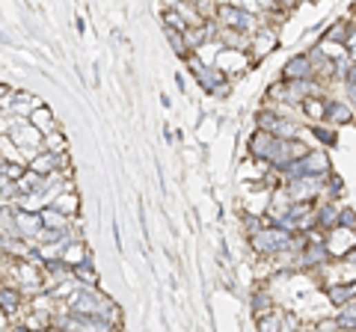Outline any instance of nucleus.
Here are the masks:
<instances>
[{
    "label": "nucleus",
    "mask_w": 356,
    "mask_h": 332,
    "mask_svg": "<svg viewBox=\"0 0 356 332\" xmlns=\"http://www.w3.org/2000/svg\"><path fill=\"white\" fill-rule=\"evenodd\" d=\"M68 311H72V315H81V318L107 320V324H113V320L119 318L116 306L110 303V300H104L101 294H95L92 288H75V294L68 297Z\"/></svg>",
    "instance_id": "f257e3e1"
},
{
    "label": "nucleus",
    "mask_w": 356,
    "mask_h": 332,
    "mask_svg": "<svg viewBox=\"0 0 356 332\" xmlns=\"http://www.w3.org/2000/svg\"><path fill=\"white\" fill-rule=\"evenodd\" d=\"M330 173V160H326L324 152H309L306 157L294 160V164L285 169V178L297 181V178H324Z\"/></svg>",
    "instance_id": "f03ea898"
},
{
    "label": "nucleus",
    "mask_w": 356,
    "mask_h": 332,
    "mask_svg": "<svg viewBox=\"0 0 356 332\" xmlns=\"http://www.w3.org/2000/svg\"><path fill=\"white\" fill-rule=\"evenodd\" d=\"M294 246V240H291V235L285 228H264L261 235H255L253 237V249L255 253H261V255H279V253H285V249H291Z\"/></svg>",
    "instance_id": "7ed1b4c3"
},
{
    "label": "nucleus",
    "mask_w": 356,
    "mask_h": 332,
    "mask_svg": "<svg viewBox=\"0 0 356 332\" xmlns=\"http://www.w3.org/2000/svg\"><path fill=\"white\" fill-rule=\"evenodd\" d=\"M12 143H15V148L18 152H24V157H30V160H36L39 155L45 152V139H42V130H36L30 122H18L15 125V130H12Z\"/></svg>",
    "instance_id": "20e7f679"
},
{
    "label": "nucleus",
    "mask_w": 356,
    "mask_h": 332,
    "mask_svg": "<svg viewBox=\"0 0 356 332\" xmlns=\"http://www.w3.org/2000/svg\"><path fill=\"white\" fill-rule=\"evenodd\" d=\"M306 155H309V148H306L300 139H279V137H276L273 152H270V157H267V160H270L276 169H282V173H285V169H288L294 160H300Z\"/></svg>",
    "instance_id": "39448f33"
},
{
    "label": "nucleus",
    "mask_w": 356,
    "mask_h": 332,
    "mask_svg": "<svg viewBox=\"0 0 356 332\" xmlns=\"http://www.w3.org/2000/svg\"><path fill=\"white\" fill-rule=\"evenodd\" d=\"M217 18H220V24L226 27V33H250V30L255 27V18L253 12H246V9L241 6H217Z\"/></svg>",
    "instance_id": "423d86ee"
},
{
    "label": "nucleus",
    "mask_w": 356,
    "mask_h": 332,
    "mask_svg": "<svg viewBox=\"0 0 356 332\" xmlns=\"http://www.w3.org/2000/svg\"><path fill=\"white\" fill-rule=\"evenodd\" d=\"M12 282L21 291H30V294H39L42 288V279H39V264L36 261H15L12 267Z\"/></svg>",
    "instance_id": "0eeeda50"
},
{
    "label": "nucleus",
    "mask_w": 356,
    "mask_h": 332,
    "mask_svg": "<svg viewBox=\"0 0 356 332\" xmlns=\"http://www.w3.org/2000/svg\"><path fill=\"white\" fill-rule=\"evenodd\" d=\"M187 63H190V68L196 72V80H199V86L205 89L208 95H217V92H223V84H226V75L220 72V68H208L202 66L196 57H187Z\"/></svg>",
    "instance_id": "6e6552de"
},
{
    "label": "nucleus",
    "mask_w": 356,
    "mask_h": 332,
    "mask_svg": "<svg viewBox=\"0 0 356 332\" xmlns=\"http://www.w3.org/2000/svg\"><path fill=\"white\" fill-rule=\"evenodd\" d=\"M285 193L291 196V202L303 205V202H309V199H315L318 193H324V178H297V181H288Z\"/></svg>",
    "instance_id": "1a4fd4ad"
},
{
    "label": "nucleus",
    "mask_w": 356,
    "mask_h": 332,
    "mask_svg": "<svg viewBox=\"0 0 356 332\" xmlns=\"http://www.w3.org/2000/svg\"><path fill=\"white\" fill-rule=\"evenodd\" d=\"M42 214H33V211H18L15 214V237L21 240H36L39 235H42Z\"/></svg>",
    "instance_id": "9d476101"
},
{
    "label": "nucleus",
    "mask_w": 356,
    "mask_h": 332,
    "mask_svg": "<svg viewBox=\"0 0 356 332\" xmlns=\"http://www.w3.org/2000/svg\"><path fill=\"white\" fill-rule=\"evenodd\" d=\"M282 75H285V84H294V80H312V77H315V68H312L309 54L291 57L288 63H285Z\"/></svg>",
    "instance_id": "9b49d317"
},
{
    "label": "nucleus",
    "mask_w": 356,
    "mask_h": 332,
    "mask_svg": "<svg viewBox=\"0 0 356 332\" xmlns=\"http://www.w3.org/2000/svg\"><path fill=\"white\" fill-rule=\"evenodd\" d=\"M309 95H318V84L312 80H294V84H285V101H309Z\"/></svg>",
    "instance_id": "f8f14e48"
},
{
    "label": "nucleus",
    "mask_w": 356,
    "mask_h": 332,
    "mask_svg": "<svg viewBox=\"0 0 356 332\" xmlns=\"http://www.w3.org/2000/svg\"><path fill=\"white\" fill-rule=\"evenodd\" d=\"M59 155H51V152H42L36 160H30V173H36V175H42V178H48V175H57L59 173Z\"/></svg>",
    "instance_id": "ddd939ff"
},
{
    "label": "nucleus",
    "mask_w": 356,
    "mask_h": 332,
    "mask_svg": "<svg viewBox=\"0 0 356 332\" xmlns=\"http://www.w3.org/2000/svg\"><path fill=\"white\" fill-rule=\"evenodd\" d=\"M273 143H276L273 134H267V130H255L253 139H250V152H253L255 157L267 160V157H270V152H273Z\"/></svg>",
    "instance_id": "4468645a"
},
{
    "label": "nucleus",
    "mask_w": 356,
    "mask_h": 332,
    "mask_svg": "<svg viewBox=\"0 0 356 332\" xmlns=\"http://www.w3.org/2000/svg\"><path fill=\"white\" fill-rule=\"evenodd\" d=\"M30 125H33L36 130H42V134H48V137L57 134V119H54V113H51V110H48L45 104L39 107L33 116H30Z\"/></svg>",
    "instance_id": "2eb2a0df"
},
{
    "label": "nucleus",
    "mask_w": 356,
    "mask_h": 332,
    "mask_svg": "<svg viewBox=\"0 0 356 332\" xmlns=\"http://www.w3.org/2000/svg\"><path fill=\"white\" fill-rule=\"evenodd\" d=\"M42 214V223L48 231H66L68 228V217L63 214V211H57L54 205H48L45 211H39Z\"/></svg>",
    "instance_id": "dca6fc26"
},
{
    "label": "nucleus",
    "mask_w": 356,
    "mask_h": 332,
    "mask_svg": "<svg viewBox=\"0 0 356 332\" xmlns=\"http://www.w3.org/2000/svg\"><path fill=\"white\" fill-rule=\"evenodd\" d=\"M326 294H330V300L335 306H348L356 300V285H330Z\"/></svg>",
    "instance_id": "f3484780"
},
{
    "label": "nucleus",
    "mask_w": 356,
    "mask_h": 332,
    "mask_svg": "<svg viewBox=\"0 0 356 332\" xmlns=\"http://www.w3.org/2000/svg\"><path fill=\"white\" fill-rule=\"evenodd\" d=\"M339 217H342V208L339 205L324 202L321 211H318V226L321 228H333V226H339Z\"/></svg>",
    "instance_id": "a211bd4d"
},
{
    "label": "nucleus",
    "mask_w": 356,
    "mask_h": 332,
    "mask_svg": "<svg viewBox=\"0 0 356 332\" xmlns=\"http://www.w3.org/2000/svg\"><path fill=\"white\" fill-rule=\"evenodd\" d=\"M326 255H330V246L324 240H312L309 249L303 253V264H321V261H326Z\"/></svg>",
    "instance_id": "6ab92c4d"
},
{
    "label": "nucleus",
    "mask_w": 356,
    "mask_h": 332,
    "mask_svg": "<svg viewBox=\"0 0 356 332\" xmlns=\"http://www.w3.org/2000/svg\"><path fill=\"white\" fill-rule=\"evenodd\" d=\"M273 45H276V33L273 30H259V33L253 36V51L255 54H267V51H273Z\"/></svg>",
    "instance_id": "aec40b11"
},
{
    "label": "nucleus",
    "mask_w": 356,
    "mask_h": 332,
    "mask_svg": "<svg viewBox=\"0 0 356 332\" xmlns=\"http://www.w3.org/2000/svg\"><path fill=\"white\" fill-rule=\"evenodd\" d=\"M75 276L83 282V288H95L98 273H95V267H92V255H86L83 264H75Z\"/></svg>",
    "instance_id": "412c9836"
},
{
    "label": "nucleus",
    "mask_w": 356,
    "mask_h": 332,
    "mask_svg": "<svg viewBox=\"0 0 356 332\" xmlns=\"http://www.w3.org/2000/svg\"><path fill=\"white\" fill-rule=\"evenodd\" d=\"M350 110H348V104H342V101H330L326 104V119L330 122H335V125H342V122H350Z\"/></svg>",
    "instance_id": "4be33fe9"
},
{
    "label": "nucleus",
    "mask_w": 356,
    "mask_h": 332,
    "mask_svg": "<svg viewBox=\"0 0 356 332\" xmlns=\"http://www.w3.org/2000/svg\"><path fill=\"white\" fill-rule=\"evenodd\" d=\"M335 320H339L342 329L356 332V300H353V303H348V306H342V311L335 315Z\"/></svg>",
    "instance_id": "5701e85b"
},
{
    "label": "nucleus",
    "mask_w": 356,
    "mask_h": 332,
    "mask_svg": "<svg viewBox=\"0 0 356 332\" xmlns=\"http://www.w3.org/2000/svg\"><path fill=\"white\" fill-rule=\"evenodd\" d=\"M0 303H3V315H15L18 311V294L9 285L0 288Z\"/></svg>",
    "instance_id": "b1692460"
},
{
    "label": "nucleus",
    "mask_w": 356,
    "mask_h": 332,
    "mask_svg": "<svg viewBox=\"0 0 356 332\" xmlns=\"http://www.w3.org/2000/svg\"><path fill=\"white\" fill-rule=\"evenodd\" d=\"M326 104H330V101H321V98H309V101L303 104V110L315 119V122H321V119H326Z\"/></svg>",
    "instance_id": "393cba45"
},
{
    "label": "nucleus",
    "mask_w": 356,
    "mask_h": 332,
    "mask_svg": "<svg viewBox=\"0 0 356 332\" xmlns=\"http://www.w3.org/2000/svg\"><path fill=\"white\" fill-rule=\"evenodd\" d=\"M51 205H54L57 211H63V214L68 217V214H75V208H77V196H75V193H59Z\"/></svg>",
    "instance_id": "a878e982"
},
{
    "label": "nucleus",
    "mask_w": 356,
    "mask_h": 332,
    "mask_svg": "<svg viewBox=\"0 0 356 332\" xmlns=\"http://www.w3.org/2000/svg\"><path fill=\"white\" fill-rule=\"evenodd\" d=\"M217 66H220V72L226 75V68H232V66L241 68V66H244V57L237 54V51H232V48H226V54H220V59H217Z\"/></svg>",
    "instance_id": "bb28decb"
},
{
    "label": "nucleus",
    "mask_w": 356,
    "mask_h": 332,
    "mask_svg": "<svg viewBox=\"0 0 356 332\" xmlns=\"http://www.w3.org/2000/svg\"><path fill=\"white\" fill-rule=\"evenodd\" d=\"M27 173H30V166L9 164V160H3V178H12V184H18V181H21Z\"/></svg>",
    "instance_id": "cd10ccee"
},
{
    "label": "nucleus",
    "mask_w": 356,
    "mask_h": 332,
    "mask_svg": "<svg viewBox=\"0 0 356 332\" xmlns=\"http://www.w3.org/2000/svg\"><path fill=\"white\" fill-rule=\"evenodd\" d=\"M45 152H51V155H59L63 157V152H66V139H63V134H51L45 139Z\"/></svg>",
    "instance_id": "c85d7f7f"
},
{
    "label": "nucleus",
    "mask_w": 356,
    "mask_h": 332,
    "mask_svg": "<svg viewBox=\"0 0 356 332\" xmlns=\"http://www.w3.org/2000/svg\"><path fill=\"white\" fill-rule=\"evenodd\" d=\"M259 332H282L279 318H276V315H261L259 318Z\"/></svg>",
    "instance_id": "c756f323"
},
{
    "label": "nucleus",
    "mask_w": 356,
    "mask_h": 332,
    "mask_svg": "<svg viewBox=\"0 0 356 332\" xmlns=\"http://www.w3.org/2000/svg\"><path fill=\"white\" fill-rule=\"evenodd\" d=\"M166 39H170V45L175 48V54H187V42H184V33H175V30H166Z\"/></svg>",
    "instance_id": "7c9ffc66"
},
{
    "label": "nucleus",
    "mask_w": 356,
    "mask_h": 332,
    "mask_svg": "<svg viewBox=\"0 0 356 332\" xmlns=\"http://www.w3.org/2000/svg\"><path fill=\"white\" fill-rule=\"evenodd\" d=\"M339 226H342V228H348V231H353V228H356V214H353V211H350V208H342Z\"/></svg>",
    "instance_id": "2f4dec72"
},
{
    "label": "nucleus",
    "mask_w": 356,
    "mask_h": 332,
    "mask_svg": "<svg viewBox=\"0 0 356 332\" xmlns=\"http://www.w3.org/2000/svg\"><path fill=\"white\" fill-rule=\"evenodd\" d=\"M315 137H318L321 143H326V146H333V143H335V130L321 128V125H315Z\"/></svg>",
    "instance_id": "473e14b6"
},
{
    "label": "nucleus",
    "mask_w": 356,
    "mask_h": 332,
    "mask_svg": "<svg viewBox=\"0 0 356 332\" xmlns=\"http://www.w3.org/2000/svg\"><path fill=\"white\" fill-rule=\"evenodd\" d=\"M244 226H246V231H253V237L264 231V226H261V219H259V217H246V219H244Z\"/></svg>",
    "instance_id": "72a5a7b5"
},
{
    "label": "nucleus",
    "mask_w": 356,
    "mask_h": 332,
    "mask_svg": "<svg viewBox=\"0 0 356 332\" xmlns=\"http://www.w3.org/2000/svg\"><path fill=\"white\" fill-rule=\"evenodd\" d=\"M318 332H344L342 326H339V320H321V324H318Z\"/></svg>",
    "instance_id": "f704fd0d"
},
{
    "label": "nucleus",
    "mask_w": 356,
    "mask_h": 332,
    "mask_svg": "<svg viewBox=\"0 0 356 332\" xmlns=\"http://www.w3.org/2000/svg\"><path fill=\"white\" fill-rule=\"evenodd\" d=\"M342 178L339 175H330V196H342Z\"/></svg>",
    "instance_id": "c9c22d12"
},
{
    "label": "nucleus",
    "mask_w": 356,
    "mask_h": 332,
    "mask_svg": "<svg viewBox=\"0 0 356 332\" xmlns=\"http://www.w3.org/2000/svg\"><path fill=\"white\" fill-rule=\"evenodd\" d=\"M294 329H297V320L288 315V318H285V329L282 332H294Z\"/></svg>",
    "instance_id": "e433bc0d"
},
{
    "label": "nucleus",
    "mask_w": 356,
    "mask_h": 332,
    "mask_svg": "<svg viewBox=\"0 0 356 332\" xmlns=\"http://www.w3.org/2000/svg\"><path fill=\"white\" fill-rule=\"evenodd\" d=\"M348 264H353V267H356V249H353V253L348 255Z\"/></svg>",
    "instance_id": "4c0bfd02"
},
{
    "label": "nucleus",
    "mask_w": 356,
    "mask_h": 332,
    "mask_svg": "<svg viewBox=\"0 0 356 332\" xmlns=\"http://www.w3.org/2000/svg\"><path fill=\"white\" fill-rule=\"evenodd\" d=\"M27 332H39V329H27Z\"/></svg>",
    "instance_id": "58836bf2"
}]
</instances>
